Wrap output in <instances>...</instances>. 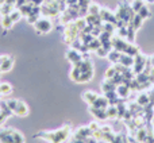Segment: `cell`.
Listing matches in <instances>:
<instances>
[{
	"mask_svg": "<svg viewBox=\"0 0 154 143\" xmlns=\"http://www.w3.org/2000/svg\"><path fill=\"white\" fill-rule=\"evenodd\" d=\"M14 114H16L20 117H24L29 115V108H27V105L24 104V101L18 100V104H16V108H15V111H14Z\"/></svg>",
	"mask_w": 154,
	"mask_h": 143,
	"instance_id": "11",
	"label": "cell"
},
{
	"mask_svg": "<svg viewBox=\"0 0 154 143\" xmlns=\"http://www.w3.org/2000/svg\"><path fill=\"white\" fill-rule=\"evenodd\" d=\"M100 8L97 4H95V3H91L89 7H88V14H91V15H100Z\"/></svg>",
	"mask_w": 154,
	"mask_h": 143,
	"instance_id": "26",
	"label": "cell"
},
{
	"mask_svg": "<svg viewBox=\"0 0 154 143\" xmlns=\"http://www.w3.org/2000/svg\"><path fill=\"white\" fill-rule=\"evenodd\" d=\"M80 74H81V70H80L79 68L73 66L72 72H70V78H72L73 81H76V82H77V80H79V77H80Z\"/></svg>",
	"mask_w": 154,
	"mask_h": 143,
	"instance_id": "34",
	"label": "cell"
},
{
	"mask_svg": "<svg viewBox=\"0 0 154 143\" xmlns=\"http://www.w3.org/2000/svg\"><path fill=\"white\" fill-rule=\"evenodd\" d=\"M79 34H80V30H79V27L76 26L75 22H70V23L65 24L64 42L70 46L73 43V41H76L77 38H79Z\"/></svg>",
	"mask_w": 154,
	"mask_h": 143,
	"instance_id": "2",
	"label": "cell"
},
{
	"mask_svg": "<svg viewBox=\"0 0 154 143\" xmlns=\"http://www.w3.org/2000/svg\"><path fill=\"white\" fill-rule=\"evenodd\" d=\"M69 135H70V126L66 124L62 128L56 130V131H49V132L42 131V132H38L37 135H35V138L45 139V141H49L50 143H61V142H64Z\"/></svg>",
	"mask_w": 154,
	"mask_h": 143,
	"instance_id": "1",
	"label": "cell"
},
{
	"mask_svg": "<svg viewBox=\"0 0 154 143\" xmlns=\"http://www.w3.org/2000/svg\"><path fill=\"white\" fill-rule=\"evenodd\" d=\"M112 34H109V32H106V31H101V34L99 35V39H100V42L103 43V42H107V41H111L112 39V37H111Z\"/></svg>",
	"mask_w": 154,
	"mask_h": 143,
	"instance_id": "35",
	"label": "cell"
},
{
	"mask_svg": "<svg viewBox=\"0 0 154 143\" xmlns=\"http://www.w3.org/2000/svg\"><path fill=\"white\" fill-rule=\"evenodd\" d=\"M108 105H109V101L107 100L104 96H99V97L95 100V103L92 104V107H96V108H104V109H107Z\"/></svg>",
	"mask_w": 154,
	"mask_h": 143,
	"instance_id": "14",
	"label": "cell"
},
{
	"mask_svg": "<svg viewBox=\"0 0 154 143\" xmlns=\"http://www.w3.org/2000/svg\"><path fill=\"white\" fill-rule=\"evenodd\" d=\"M130 87L127 84H120L116 87V93L120 99H126L128 95H130Z\"/></svg>",
	"mask_w": 154,
	"mask_h": 143,
	"instance_id": "12",
	"label": "cell"
},
{
	"mask_svg": "<svg viewBox=\"0 0 154 143\" xmlns=\"http://www.w3.org/2000/svg\"><path fill=\"white\" fill-rule=\"evenodd\" d=\"M138 15L145 20V19H149L150 16H152V12H150V10L147 8V5H143V7L138 11Z\"/></svg>",
	"mask_w": 154,
	"mask_h": 143,
	"instance_id": "25",
	"label": "cell"
},
{
	"mask_svg": "<svg viewBox=\"0 0 154 143\" xmlns=\"http://www.w3.org/2000/svg\"><path fill=\"white\" fill-rule=\"evenodd\" d=\"M142 22H143V19H142L141 16L138 15V14H135V15H134V18L130 20V23H128V26H131L134 30H138L139 27L142 26Z\"/></svg>",
	"mask_w": 154,
	"mask_h": 143,
	"instance_id": "19",
	"label": "cell"
},
{
	"mask_svg": "<svg viewBox=\"0 0 154 143\" xmlns=\"http://www.w3.org/2000/svg\"><path fill=\"white\" fill-rule=\"evenodd\" d=\"M126 54L135 57L137 54H139V49L137 47V46H134V45H131V43H130V46H128V49H127V51H126Z\"/></svg>",
	"mask_w": 154,
	"mask_h": 143,
	"instance_id": "32",
	"label": "cell"
},
{
	"mask_svg": "<svg viewBox=\"0 0 154 143\" xmlns=\"http://www.w3.org/2000/svg\"><path fill=\"white\" fill-rule=\"evenodd\" d=\"M12 138L15 143H24V136L16 130H12Z\"/></svg>",
	"mask_w": 154,
	"mask_h": 143,
	"instance_id": "27",
	"label": "cell"
},
{
	"mask_svg": "<svg viewBox=\"0 0 154 143\" xmlns=\"http://www.w3.org/2000/svg\"><path fill=\"white\" fill-rule=\"evenodd\" d=\"M120 56H122V53L118 50H115V49H112V50H109L108 56H107V58L109 59V61L112 62V64H119L120 62Z\"/></svg>",
	"mask_w": 154,
	"mask_h": 143,
	"instance_id": "16",
	"label": "cell"
},
{
	"mask_svg": "<svg viewBox=\"0 0 154 143\" xmlns=\"http://www.w3.org/2000/svg\"><path fill=\"white\" fill-rule=\"evenodd\" d=\"M147 59H149L150 65H152V66L154 68V56H152V57H149V58H147Z\"/></svg>",
	"mask_w": 154,
	"mask_h": 143,
	"instance_id": "44",
	"label": "cell"
},
{
	"mask_svg": "<svg viewBox=\"0 0 154 143\" xmlns=\"http://www.w3.org/2000/svg\"><path fill=\"white\" fill-rule=\"evenodd\" d=\"M89 128L92 130V132H93V134L97 132V131L100 130V127H99V126L96 124V123H91V124H89Z\"/></svg>",
	"mask_w": 154,
	"mask_h": 143,
	"instance_id": "41",
	"label": "cell"
},
{
	"mask_svg": "<svg viewBox=\"0 0 154 143\" xmlns=\"http://www.w3.org/2000/svg\"><path fill=\"white\" fill-rule=\"evenodd\" d=\"M5 104H7V107L11 109V111H15V108H16V104H18V100H7L5 101Z\"/></svg>",
	"mask_w": 154,
	"mask_h": 143,
	"instance_id": "37",
	"label": "cell"
},
{
	"mask_svg": "<svg viewBox=\"0 0 154 143\" xmlns=\"http://www.w3.org/2000/svg\"><path fill=\"white\" fill-rule=\"evenodd\" d=\"M120 64L127 68H133L134 66V57L128 56V54H126V53H122V56H120Z\"/></svg>",
	"mask_w": 154,
	"mask_h": 143,
	"instance_id": "13",
	"label": "cell"
},
{
	"mask_svg": "<svg viewBox=\"0 0 154 143\" xmlns=\"http://www.w3.org/2000/svg\"><path fill=\"white\" fill-rule=\"evenodd\" d=\"M92 30H93V27L92 26H88V24H87L81 32H82V34H92Z\"/></svg>",
	"mask_w": 154,
	"mask_h": 143,
	"instance_id": "40",
	"label": "cell"
},
{
	"mask_svg": "<svg viewBox=\"0 0 154 143\" xmlns=\"http://www.w3.org/2000/svg\"><path fill=\"white\" fill-rule=\"evenodd\" d=\"M111 41H112V47H114L115 50L120 51V53H126L127 49H128V46H130V43L126 42V41L123 39V38H120V37L112 38Z\"/></svg>",
	"mask_w": 154,
	"mask_h": 143,
	"instance_id": "5",
	"label": "cell"
},
{
	"mask_svg": "<svg viewBox=\"0 0 154 143\" xmlns=\"http://www.w3.org/2000/svg\"><path fill=\"white\" fill-rule=\"evenodd\" d=\"M106 111H107L108 119H115V117H118V107L116 105H108Z\"/></svg>",
	"mask_w": 154,
	"mask_h": 143,
	"instance_id": "23",
	"label": "cell"
},
{
	"mask_svg": "<svg viewBox=\"0 0 154 143\" xmlns=\"http://www.w3.org/2000/svg\"><path fill=\"white\" fill-rule=\"evenodd\" d=\"M137 104H138L139 107L150 105V96L147 95V93H141V95L138 96V99H137Z\"/></svg>",
	"mask_w": 154,
	"mask_h": 143,
	"instance_id": "17",
	"label": "cell"
},
{
	"mask_svg": "<svg viewBox=\"0 0 154 143\" xmlns=\"http://www.w3.org/2000/svg\"><path fill=\"white\" fill-rule=\"evenodd\" d=\"M152 123L154 124V115H153V117H152Z\"/></svg>",
	"mask_w": 154,
	"mask_h": 143,
	"instance_id": "46",
	"label": "cell"
},
{
	"mask_svg": "<svg viewBox=\"0 0 154 143\" xmlns=\"http://www.w3.org/2000/svg\"><path fill=\"white\" fill-rule=\"evenodd\" d=\"M147 3H154V0H147Z\"/></svg>",
	"mask_w": 154,
	"mask_h": 143,
	"instance_id": "47",
	"label": "cell"
},
{
	"mask_svg": "<svg viewBox=\"0 0 154 143\" xmlns=\"http://www.w3.org/2000/svg\"><path fill=\"white\" fill-rule=\"evenodd\" d=\"M142 2H143V0H142Z\"/></svg>",
	"mask_w": 154,
	"mask_h": 143,
	"instance_id": "48",
	"label": "cell"
},
{
	"mask_svg": "<svg viewBox=\"0 0 154 143\" xmlns=\"http://www.w3.org/2000/svg\"><path fill=\"white\" fill-rule=\"evenodd\" d=\"M103 31L112 34V32L115 31V24L109 23V22H104V24H103Z\"/></svg>",
	"mask_w": 154,
	"mask_h": 143,
	"instance_id": "31",
	"label": "cell"
},
{
	"mask_svg": "<svg viewBox=\"0 0 154 143\" xmlns=\"http://www.w3.org/2000/svg\"><path fill=\"white\" fill-rule=\"evenodd\" d=\"M38 19H39V15H29V16H27V22H29V23H31V24H34Z\"/></svg>",
	"mask_w": 154,
	"mask_h": 143,
	"instance_id": "38",
	"label": "cell"
},
{
	"mask_svg": "<svg viewBox=\"0 0 154 143\" xmlns=\"http://www.w3.org/2000/svg\"><path fill=\"white\" fill-rule=\"evenodd\" d=\"M66 58H68V61H70L72 64H76V62L81 61L82 56L79 50H76V49H69V50L66 51Z\"/></svg>",
	"mask_w": 154,
	"mask_h": 143,
	"instance_id": "9",
	"label": "cell"
},
{
	"mask_svg": "<svg viewBox=\"0 0 154 143\" xmlns=\"http://www.w3.org/2000/svg\"><path fill=\"white\" fill-rule=\"evenodd\" d=\"M89 112L96 117V119H99V120L108 119V116H107V111L104 108H96V107L89 105Z\"/></svg>",
	"mask_w": 154,
	"mask_h": 143,
	"instance_id": "8",
	"label": "cell"
},
{
	"mask_svg": "<svg viewBox=\"0 0 154 143\" xmlns=\"http://www.w3.org/2000/svg\"><path fill=\"white\" fill-rule=\"evenodd\" d=\"M92 135H93V132H92V130L89 128V126H88V127H81V128H79V130H77L76 132H75L73 138L81 139V141H85L88 136H92Z\"/></svg>",
	"mask_w": 154,
	"mask_h": 143,
	"instance_id": "7",
	"label": "cell"
},
{
	"mask_svg": "<svg viewBox=\"0 0 154 143\" xmlns=\"http://www.w3.org/2000/svg\"><path fill=\"white\" fill-rule=\"evenodd\" d=\"M70 143H85L84 141H81V139H76V138H73L72 141H70Z\"/></svg>",
	"mask_w": 154,
	"mask_h": 143,
	"instance_id": "43",
	"label": "cell"
},
{
	"mask_svg": "<svg viewBox=\"0 0 154 143\" xmlns=\"http://www.w3.org/2000/svg\"><path fill=\"white\" fill-rule=\"evenodd\" d=\"M146 57L143 56V54H137L135 57H134V73H135V76L137 74H139V73H142V72L145 70V66H146Z\"/></svg>",
	"mask_w": 154,
	"mask_h": 143,
	"instance_id": "4",
	"label": "cell"
},
{
	"mask_svg": "<svg viewBox=\"0 0 154 143\" xmlns=\"http://www.w3.org/2000/svg\"><path fill=\"white\" fill-rule=\"evenodd\" d=\"M85 143H97V141H96V138H93V135L92 136H88L87 139L84 141Z\"/></svg>",
	"mask_w": 154,
	"mask_h": 143,
	"instance_id": "42",
	"label": "cell"
},
{
	"mask_svg": "<svg viewBox=\"0 0 154 143\" xmlns=\"http://www.w3.org/2000/svg\"><path fill=\"white\" fill-rule=\"evenodd\" d=\"M87 46H88V50H89V51H96L101 46V42H100V39H99V38H93V39L91 41Z\"/></svg>",
	"mask_w": 154,
	"mask_h": 143,
	"instance_id": "22",
	"label": "cell"
},
{
	"mask_svg": "<svg viewBox=\"0 0 154 143\" xmlns=\"http://www.w3.org/2000/svg\"><path fill=\"white\" fill-rule=\"evenodd\" d=\"M14 64H15V59H14V57H7V56H5L4 61H3L2 65H0V73L10 72L11 69H12Z\"/></svg>",
	"mask_w": 154,
	"mask_h": 143,
	"instance_id": "10",
	"label": "cell"
},
{
	"mask_svg": "<svg viewBox=\"0 0 154 143\" xmlns=\"http://www.w3.org/2000/svg\"><path fill=\"white\" fill-rule=\"evenodd\" d=\"M143 2H142V0H134L133 3H131V8H133V11L135 14H138V11L141 10L142 7H143Z\"/></svg>",
	"mask_w": 154,
	"mask_h": 143,
	"instance_id": "28",
	"label": "cell"
},
{
	"mask_svg": "<svg viewBox=\"0 0 154 143\" xmlns=\"http://www.w3.org/2000/svg\"><path fill=\"white\" fill-rule=\"evenodd\" d=\"M10 16H11V19H12V22H14V23H16V22H19V20H20V18H22V16H23V15H22V14H20V11H19L18 8H15V10H14L10 14Z\"/></svg>",
	"mask_w": 154,
	"mask_h": 143,
	"instance_id": "29",
	"label": "cell"
},
{
	"mask_svg": "<svg viewBox=\"0 0 154 143\" xmlns=\"http://www.w3.org/2000/svg\"><path fill=\"white\" fill-rule=\"evenodd\" d=\"M75 23H76V26L79 27L80 31H82V30H84V27L87 26V20H85V18H77L75 20Z\"/></svg>",
	"mask_w": 154,
	"mask_h": 143,
	"instance_id": "33",
	"label": "cell"
},
{
	"mask_svg": "<svg viewBox=\"0 0 154 143\" xmlns=\"http://www.w3.org/2000/svg\"><path fill=\"white\" fill-rule=\"evenodd\" d=\"M99 96L96 95L95 92H92V90H87V92L82 95V99H84V101L87 104H89V105H92L93 103H95V100L97 99Z\"/></svg>",
	"mask_w": 154,
	"mask_h": 143,
	"instance_id": "15",
	"label": "cell"
},
{
	"mask_svg": "<svg viewBox=\"0 0 154 143\" xmlns=\"http://www.w3.org/2000/svg\"><path fill=\"white\" fill-rule=\"evenodd\" d=\"M32 26H34L35 31H37L38 34H48V32H50L51 29H53V23H51L49 19H46V18L38 19Z\"/></svg>",
	"mask_w": 154,
	"mask_h": 143,
	"instance_id": "3",
	"label": "cell"
},
{
	"mask_svg": "<svg viewBox=\"0 0 154 143\" xmlns=\"http://www.w3.org/2000/svg\"><path fill=\"white\" fill-rule=\"evenodd\" d=\"M101 89L103 92H111V90H116V85L111 81V80L106 78L103 82H101Z\"/></svg>",
	"mask_w": 154,
	"mask_h": 143,
	"instance_id": "18",
	"label": "cell"
},
{
	"mask_svg": "<svg viewBox=\"0 0 154 143\" xmlns=\"http://www.w3.org/2000/svg\"><path fill=\"white\" fill-rule=\"evenodd\" d=\"M4 58H5V56H0V65H2V62L4 61Z\"/></svg>",
	"mask_w": 154,
	"mask_h": 143,
	"instance_id": "45",
	"label": "cell"
},
{
	"mask_svg": "<svg viewBox=\"0 0 154 143\" xmlns=\"http://www.w3.org/2000/svg\"><path fill=\"white\" fill-rule=\"evenodd\" d=\"M92 77H93V70L82 72V73L80 74L77 82H88V81H91V80H92Z\"/></svg>",
	"mask_w": 154,
	"mask_h": 143,
	"instance_id": "20",
	"label": "cell"
},
{
	"mask_svg": "<svg viewBox=\"0 0 154 143\" xmlns=\"http://www.w3.org/2000/svg\"><path fill=\"white\" fill-rule=\"evenodd\" d=\"M95 53H96V56H97V57H100V58H104V57L108 56L109 50H108V49H106V47H103V46H100V47H99L97 50L95 51Z\"/></svg>",
	"mask_w": 154,
	"mask_h": 143,
	"instance_id": "30",
	"label": "cell"
},
{
	"mask_svg": "<svg viewBox=\"0 0 154 143\" xmlns=\"http://www.w3.org/2000/svg\"><path fill=\"white\" fill-rule=\"evenodd\" d=\"M2 26H3V29H5V30H10L11 27L14 26V22H12V19H11L10 15L2 16Z\"/></svg>",
	"mask_w": 154,
	"mask_h": 143,
	"instance_id": "21",
	"label": "cell"
},
{
	"mask_svg": "<svg viewBox=\"0 0 154 143\" xmlns=\"http://www.w3.org/2000/svg\"><path fill=\"white\" fill-rule=\"evenodd\" d=\"M100 18L103 22H109V23L112 24H116L118 22V18L115 14H112L109 10H107V8H100Z\"/></svg>",
	"mask_w": 154,
	"mask_h": 143,
	"instance_id": "6",
	"label": "cell"
},
{
	"mask_svg": "<svg viewBox=\"0 0 154 143\" xmlns=\"http://www.w3.org/2000/svg\"><path fill=\"white\" fill-rule=\"evenodd\" d=\"M12 92V85L8 82H2L0 84V95H10Z\"/></svg>",
	"mask_w": 154,
	"mask_h": 143,
	"instance_id": "24",
	"label": "cell"
},
{
	"mask_svg": "<svg viewBox=\"0 0 154 143\" xmlns=\"http://www.w3.org/2000/svg\"><path fill=\"white\" fill-rule=\"evenodd\" d=\"M115 74H116V69H115V66L114 68H108V69L106 70V73H104V78L111 80Z\"/></svg>",
	"mask_w": 154,
	"mask_h": 143,
	"instance_id": "36",
	"label": "cell"
},
{
	"mask_svg": "<svg viewBox=\"0 0 154 143\" xmlns=\"http://www.w3.org/2000/svg\"><path fill=\"white\" fill-rule=\"evenodd\" d=\"M91 0H79V5L80 7H89Z\"/></svg>",
	"mask_w": 154,
	"mask_h": 143,
	"instance_id": "39",
	"label": "cell"
}]
</instances>
